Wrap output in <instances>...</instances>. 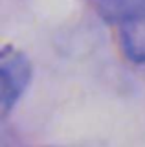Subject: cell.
<instances>
[{
  "mask_svg": "<svg viewBox=\"0 0 145 147\" xmlns=\"http://www.w3.org/2000/svg\"><path fill=\"white\" fill-rule=\"evenodd\" d=\"M0 76H2V110L4 114H7L28 86L31 66L22 53H4Z\"/></svg>",
  "mask_w": 145,
  "mask_h": 147,
  "instance_id": "cell-1",
  "label": "cell"
},
{
  "mask_svg": "<svg viewBox=\"0 0 145 147\" xmlns=\"http://www.w3.org/2000/svg\"><path fill=\"white\" fill-rule=\"evenodd\" d=\"M99 7L110 20L121 24L145 22V0H99Z\"/></svg>",
  "mask_w": 145,
  "mask_h": 147,
  "instance_id": "cell-2",
  "label": "cell"
}]
</instances>
